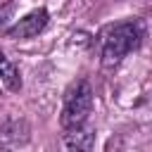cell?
<instances>
[{
	"instance_id": "obj_4",
	"label": "cell",
	"mask_w": 152,
	"mask_h": 152,
	"mask_svg": "<svg viewBox=\"0 0 152 152\" xmlns=\"http://www.w3.org/2000/svg\"><path fill=\"white\" fill-rule=\"evenodd\" d=\"M48 19H50L48 10H45V7H38V10L28 12L26 17H21L14 26H10V28H7V38H12V40L33 38V36H38V33L48 26Z\"/></svg>"
},
{
	"instance_id": "obj_7",
	"label": "cell",
	"mask_w": 152,
	"mask_h": 152,
	"mask_svg": "<svg viewBox=\"0 0 152 152\" xmlns=\"http://www.w3.org/2000/svg\"><path fill=\"white\" fill-rule=\"evenodd\" d=\"M0 152H10V147H0Z\"/></svg>"
},
{
	"instance_id": "obj_6",
	"label": "cell",
	"mask_w": 152,
	"mask_h": 152,
	"mask_svg": "<svg viewBox=\"0 0 152 152\" xmlns=\"http://www.w3.org/2000/svg\"><path fill=\"white\" fill-rule=\"evenodd\" d=\"M10 12H12V7H10V5L0 10V28H2L5 24H7V19H10Z\"/></svg>"
},
{
	"instance_id": "obj_2",
	"label": "cell",
	"mask_w": 152,
	"mask_h": 152,
	"mask_svg": "<svg viewBox=\"0 0 152 152\" xmlns=\"http://www.w3.org/2000/svg\"><path fill=\"white\" fill-rule=\"evenodd\" d=\"M90 114H93V88L86 78H78L64 93L59 124H62V128L83 126V124H88Z\"/></svg>"
},
{
	"instance_id": "obj_3",
	"label": "cell",
	"mask_w": 152,
	"mask_h": 152,
	"mask_svg": "<svg viewBox=\"0 0 152 152\" xmlns=\"http://www.w3.org/2000/svg\"><path fill=\"white\" fill-rule=\"evenodd\" d=\"M95 150V128L90 124L62 128L59 152H93Z\"/></svg>"
},
{
	"instance_id": "obj_5",
	"label": "cell",
	"mask_w": 152,
	"mask_h": 152,
	"mask_svg": "<svg viewBox=\"0 0 152 152\" xmlns=\"http://www.w3.org/2000/svg\"><path fill=\"white\" fill-rule=\"evenodd\" d=\"M0 78H2V83L10 88V90H21V76H19V69L0 52Z\"/></svg>"
},
{
	"instance_id": "obj_1",
	"label": "cell",
	"mask_w": 152,
	"mask_h": 152,
	"mask_svg": "<svg viewBox=\"0 0 152 152\" xmlns=\"http://www.w3.org/2000/svg\"><path fill=\"white\" fill-rule=\"evenodd\" d=\"M145 21L133 17L116 24H107L97 33V50H100V64L102 69H116L126 55L135 52L145 40Z\"/></svg>"
}]
</instances>
